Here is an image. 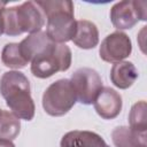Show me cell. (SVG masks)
<instances>
[{"instance_id": "1", "label": "cell", "mask_w": 147, "mask_h": 147, "mask_svg": "<svg viewBox=\"0 0 147 147\" xmlns=\"http://www.w3.org/2000/svg\"><path fill=\"white\" fill-rule=\"evenodd\" d=\"M41 9L47 24L46 34L55 44H64L72 40L76 33V20L74 3L69 0L36 1Z\"/></svg>"}, {"instance_id": "2", "label": "cell", "mask_w": 147, "mask_h": 147, "mask_svg": "<svg viewBox=\"0 0 147 147\" xmlns=\"http://www.w3.org/2000/svg\"><path fill=\"white\" fill-rule=\"evenodd\" d=\"M0 93L13 114L18 118L31 121L36 106L30 93V82L17 70L6 71L0 78Z\"/></svg>"}, {"instance_id": "3", "label": "cell", "mask_w": 147, "mask_h": 147, "mask_svg": "<svg viewBox=\"0 0 147 147\" xmlns=\"http://www.w3.org/2000/svg\"><path fill=\"white\" fill-rule=\"evenodd\" d=\"M45 24V16L36 1H25L20 6L5 8L0 15L2 33L14 37L24 32L36 33Z\"/></svg>"}, {"instance_id": "4", "label": "cell", "mask_w": 147, "mask_h": 147, "mask_svg": "<svg viewBox=\"0 0 147 147\" xmlns=\"http://www.w3.org/2000/svg\"><path fill=\"white\" fill-rule=\"evenodd\" d=\"M71 49L65 44L51 41L31 61V72L37 78H48L59 71H67L71 65Z\"/></svg>"}, {"instance_id": "5", "label": "cell", "mask_w": 147, "mask_h": 147, "mask_svg": "<svg viewBox=\"0 0 147 147\" xmlns=\"http://www.w3.org/2000/svg\"><path fill=\"white\" fill-rule=\"evenodd\" d=\"M77 102V96L70 79H59L52 83L42 94L44 110L54 117L65 115Z\"/></svg>"}, {"instance_id": "6", "label": "cell", "mask_w": 147, "mask_h": 147, "mask_svg": "<svg viewBox=\"0 0 147 147\" xmlns=\"http://www.w3.org/2000/svg\"><path fill=\"white\" fill-rule=\"evenodd\" d=\"M74 86L77 101L83 105H92L103 88V83L100 75L91 68L77 69L70 78Z\"/></svg>"}, {"instance_id": "7", "label": "cell", "mask_w": 147, "mask_h": 147, "mask_svg": "<svg viewBox=\"0 0 147 147\" xmlns=\"http://www.w3.org/2000/svg\"><path fill=\"white\" fill-rule=\"evenodd\" d=\"M147 2L124 0L115 3L110 9L111 24L117 30L132 29L139 21L147 20Z\"/></svg>"}, {"instance_id": "8", "label": "cell", "mask_w": 147, "mask_h": 147, "mask_svg": "<svg viewBox=\"0 0 147 147\" xmlns=\"http://www.w3.org/2000/svg\"><path fill=\"white\" fill-rule=\"evenodd\" d=\"M132 52V42L124 32L116 31L108 34L101 42L99 48L100 57L108 63H117L130 56Z\"/></svg>"}, {"instance_id": "9", "label": "cell", "mask_w": 147, "mask_h": 147, "mask_svg": "<svg viewBox=\"0 0 147 147\" xmlns=\"http://www.w3.org/2000/svg\"><path fill=\"white\" fill-rule=\"evenodd\" d=\"M122 96L111 87H103L93 105L96 114L103 119L116 118L122 110Z\"/></svg>"}, {"instance_id": "10", "label": "cell", "mask_w": 147, "mask_h": 147, "mask_svg": "<svg viewBox=\"0 0 147 147\" xmlns=\"http://www.w3.org/2000/svg\"><path fill=\"white\" fill-rule=\"evenodd\" d=\"M60 147H109L106 141L92 131H70L65 133L60 142Z\"/></svg>"}, {"instance_id": "11", "label": "cell", "mask_w": 147, "mask_h": 147, "mask_svg": "<svg viewBox=\"0 0 147 147\" xmlns=\"http://www.w3.org/2000/svg\"><path fill=\"white\" fill-rule=\"evenodd\" d=\"M72 41L76 46L83 49L94 48L99 42V31L96 25L87 20L76 21V33Z\"/></svg>"}, {"instance_id": "12", "label": "cell", "mask_w": 147, "mask_h": 147, "mask_svg": "<svg viewBox=\"0 0 147 147\" xmlns=\"http://www.w3.org/2000/svg\"><path fill=\"white\" fill-rule=\"evenodd\" d=\"M138 78V70L132 62L121 61L114 63L110 70V80L111 83L121 88L126 90L133 85Z\"/></svg>"}, {"instance_id": "13", "label": "cell", "mask_w": 147, "mask_h": 147, "mask_svg": "<svg viewBox=\"0 0 147 147\" xmlns=\"http://www.w3.org/2000/svg\"><path fill=\"white\" fill-rule=\"evenodd\" d=\"M146 134L138 133L129 126H117L111 132V140L116 147H147Z\"/></svg>"}, {"instance_id": "14", "label": "cell", "mask_w": 147, "mask_h": 147, "mask_svg": "<svg viewBox=\"0 0 147 147\" xmlns=\"http://www.w3.org/2000/svg\"><path fill=\"white\" fill-rule=\"evenodd\" d=\"M52 40H49V38L47 37L46 32L39 31L36 33H31L28 37H25L18 45H20V49L21 53L23 55V57L26 60V62H31L32 59L40 53Z\"/></svg>"}, {"instance_id": "15", "label": "cell", "mask_w": 147, "mask_h": 147, "mask_svg": "<svg viewBox=\"0 0 147 147\" xmlns=\"http://www.w3.org/2000/svg\"><path fill=\"white\" fill-rule=\"evenodd\" d=\"M21 131L20 118L8 110H2L0 118V140L13 141Z\"/></svg>"}, {"instance_id": "16", "label": "cell", "mask_w": 147, "mask_h": 147, "mask_svg": "<svg viewBox=\"0 0 147 147\" xmlns=\"http://www.w3.org/2000/svg\"><path fill=\"white\" fill-rule=\"evenodd\" d=\"M1 61L6 67L13 69H22L28 64L17 42H9L3 46L1 52Z\"/></svg>"}, {"instance_id": "17", "label": "cell", "mask_w": 147, "mask_h": 147, "mask_svg": "<svg viewBox=\"0 0 147 147\" xmlns=\"http://www.w3.org/2000/svg\"><path fill=\"white\" fill-rule=\"evenodd\" d=\"M147 106L146 101H138L134 103L129 114V123L130 129L138 133H145L147 131V115H146Z\"/></svg>"}, {"instance_id": "18", "label": "cell", "mask_w": 147, "mask_h": 147, "mask_svg": "<svg viewBox=\"0 0 147 147\" xmlns=\"http://www.w3.org/2000/svg\"><path fill=\"white\" fill-rule=\"evenodd\" d=\"M0 147H15V145L8 140H0Z\"/></svg>"}, {"instance_id": "19", "label": "cell", "mask_w": 147, "mask_h": 147, "mask_svg": "<svg viewBox=\"0 0 147 147\" xmlns=\"http://www.w3.org/2000/svg\"><path fill=\"white\" fill-rule=\"evenodd\" d=\"M6 5H7V2H6V1H0V15H1V13L5 10Z\"/></svg>"}, {"instance_id": "20", "label": "cell", "mask_w": 147, "mask_h": 147, "mask_svg": "<svg viewBox=\"0 0 147 147\" xmlns=\"http://www.w3.org/2000/svg\"><path fill=\"white\" fill-rule=\"evenodd\" d=\"M1 116H2V109H0V118H1Z\"/></svg>"}, {"instance_id": "21", "label": "cell", "mask_w": 147, "mask_h": 147, "mask_svg": "<svg viewBox=\"0 0 147 147\" xmlns=\"http://www.w3.org/2000/svg\"><path fill=\"white\" fill-rule=\"evenodd\" d=\"M2 34V30H1V26H0V36Z\"/></svg>"}]
</instances>
